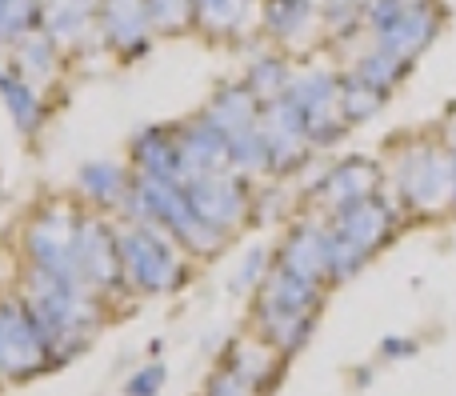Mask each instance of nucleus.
Here are the masks:
<instances>
[{"label": "nucleus", "mask_w": 456, "mask_h": 396, "mask_svg": "<svg viewBox=\"0 0 456 396\" xmlns=\"http://www.w3.org/2000/svg\"><path fill=\"white\" fill-rule=\"evenodd\" d=\"M128 213L133 221L157 224L165 229L173 240H181L192 253H213L224 245L228 232L213 229L205 216L192 208V197L184 189V181H160V176H136L133 192H128Z\"/></svg>", "instance_id": "1"}, {"label": "nucleus", "mask_w": 456, "mask_h": 396, "mask_svg": "<svg viewBox=\"0 0 456 396\" xmlns=\"http://www.w3.org/2000/svg\"><path fill=\"white\" fill-rule=\"evenodd\" d=\"M364 24L372 44L412 64L441 32V8L433 0H364Z\"/></svg>", "instance_id": "2"}, {"label": "nucleus", "mask_w": 456, "mask_h": 396, "mask_svg": "<svg viewBox=\"0 0 456 396\" xmlns=\"http://www.w3.org/2000/svg\"><path fill=\"white\" fill-rule=\"evenodd\" d=\"M396 197L412 213H441L452 208V152L433 141H412L393 160Z\"/></svg>", "instance_id": "3"}, {"label": "nucleus", "mask_w": 456, "mask_h": 396, "mask_svg": "<svg viewBox=\"0 0 456 396\" xmlns=\"http://www.w3.org/2000/svg\"><path fill=\"white\" fill-rule=\"evenodd\" d=\"M208 120L221 125V133L228 136V152H232V173L252 176V173H268V149L260 136V101L248 93V85H224L213 96V104L205 109Z\"/></svg>", "instance_id": "4"}, {"label": "nucleus", "mask_w": 456, "mask_h": 396, "mask_svg": "<svg viewBox=\"0 0 456 396\" xmlns=\"http://www.w3.org/2000/svg\"><path fill=\"white\" fill-rule=\"evenodd\" d=\"M120 237V269L136 280L149 293H160V288L176 285L181 280V253H176L173 237L157 224L144 221H128V229L117 232Z\"/></svg>", "instance_id": "5"}, {"label": "nucleus", "mask_w": 456, "mask_h": 396, "mask_svg": "<svg viewBox=\"0 0 456 396\" xmlns=\"http://www.w3.org/2000/svg\"><path fill=\"white\" fill-rule=\"evenodd\" d=\"M289 101L297 104V112L305 117V128H308L313 149H324V144H332V141L345 136L348 120L340 117V80L332 77V72L313 69V72L292 77Z\"/></svg>", "instance_id": "6"}, {"label": "nucleus", "mask_w": 456, "mask_h": 396, "mask_svg": "<svg viewBox=\"0 0 456 396\" xmlns=\"http://www.w3.org/2000/svg\"><path fill=\"white\" fill-rule=\"evenodd\" d=\"M77 221L64 205H53L28 224V256L37 269L53 272L61 280H77Z\"/></svg>", "instance_id": "7"}, {"label": "nucleus", "mask_w": 456, "mask_h": 396, "mask_svg": "<svg viewBox=\"0 0 456 396\" xmlns=\"http://www.w3.org/2000/svg\"><path fill=\"white\" fill-rule=\"evenodd\" d=\"M260 136H265V149H268V173H289L313 149L305 117L297 112V104L289 96L260 104Z\"/></svg>", "instance_id": "8"}, {"label": "nucleus", "mask_w": 456, "mask_h": 396, "mask_svg": "<svg viewBox=\"0 0 456 396\" xmlns=\"http://www.w3.org/2000/svg\"><path fill=\"white\" fill-rule=\"evenodd\" d=\"M184 189H189V197H192V208L221 232H232L236 224H244V216H248V184H244V176L232 173V168H228V173L192 176V181H184Z\"/></svg>", "instance_id": "9"}, {"label": "nucleus", "mask_w": 456, "mask_h": 396, "mask_svg": "<svg viewBox=\"0 0 456 396\" xmlns=\"http://www.w3.org/2000/svg\"><path fill=\"white\" fill-rule=\"evenodd\" d=\"M393 229H396V213L377 192L348 208H340V213H332V237L345 240V245L356 248L361 256H369L372 248L385 245V240L393 237Z\"/></svg>", "instance_id": "10"}, {"label": "nucleus", "mask_w": 456, "mask_h": 396, "mask_svg": "<svg viewBox=\"0 0 456 396\" xmlns=\"http://www.w3.org/2000/svg\"><path fill=\"white\" fill-rule=\"evenodd\" d=\"M120 272V237L101 216H80L77 221V280L88 285H109Z\"/></svg>", "instance_id": "11"}, {"label": "nucleus", "mask_w": 456, "mask_h": 396, "mask_svg": "<svg viewBox=\"0 0 456 396\" xmlns=\"http://www.w3.org/2000/svg\"><path fill=\"white\" fill-rule=\"evenodd\" d=\"M101 40L120 56H141L152 36L149 0H101Z\"/></svg>", "instance_id": "12"}, {"label": "nucleus", "mask_w": 456, "mask_h": 396, "mask_svg": "<svg viewBox=\"0 0 456 396\" xmlns=\"http://www.w3.org/2000/svg\"><path fill=\"white\" fill-rule=\"evenodd\" d=\"M133 165L136 176H160V181H184V149L181 128H141L133 136Z\"/></svg>", "instance_id": "13"}, {"label": "nucleus", "mask_w": 456, "mask_h": 396, "mask_svg": "<svg viewBox=\"0 0 456 396\" xmlns=\"http://www.w3.org/2000/svg\"><path fill=\"white\" fill-rule=\"evenodd\" d=\"M181 149H184V168H189V176H184V181L205 176V173H228V168H232L228 136L221 133V125H216V120L205 117V112L181 128Z\"/></svg>", "instance_id": "14"}, {"label": "nucleus", "mask_w": 456, "mask_h": 396, "mask_svg": "<svg viewBox=\"0 0 456 396\" xmlns=\"http://www.w3.org/2000/svg\"><path fill=\"white\" fill-rule=\"evenodd\" d=\"M377 192V165H369L364 157H353V160H340L329 176L321 181L316 189V200H321L329 213H340V208L356 205V200L372 197Z\"/></svg>", "instance_id": "15"}, {"label": "nucleus", "mask_w": 456, "mask_h": 396, "mask_svg": "<svg viewBox=\"0 0 456 396\" xmlns=\"http://www.w3.org/2000/svg\"><path fill=\"white\" fill-rule=\"evenodd\" d=\"M281 269L316 285L329 272V232H321L316 224H297L281 248Z\"/></svg>", "instance_id": "16"}, {"label": "nucleus", "mask_w": 456, "mask_h": 396, "mask_svg": "<svg viewBox=\"0 0 456 396\" xmlns=\"http://www.w3.org/2000/svg\"><path fill=\"white\" fill-rule=\"evenodd\" d=\"M101 20V0H48L45 32L56 44H85V36Z\"/></svg>", "instance_id": "17"}, {"label": "nucleus", "mask_w": 456, "mask_h": 396, "mask_svg": "<svg viewBox=\"0 0 456 396\" xmlns=\"http://www.w3.org/2000/svg\"><path fill=\"white\" fill-rule=\"evenodd\" d=\"M77 184H80V192L101 208H125L128 192H133V176L120 165H112V160H93V165H85L77 173Z\"/></svg>", "instance_id": "18"}, {"label": "nucleus", "mask_w": 456, "mask_h": 396, "mask_svg": "<svg viewBox=\"0 0 456 396\" xmlns=\"http://www.w3.org/2000/svg\"><path fill=\"white\" fill-rule=\"evenodd\" d=\"M0 96H4V109H8V117L16 120V128H20L24 136L37 133L40 120H45V104H40L32 80H24L16 69H0Z\"/></svg>", "instance_id": "19"}, {"label": "nucleus", "mask_w": 456, "mask_h": 396, "mask_svg": "<svg viewBox=\"0 0 456 396\" xmlns=\"http://www.w3.org/2000/svg\"><path fill=\"white\" fill-rule=\"evenodd\" d=\"M252 0H197L192 20L208 32V36H236L248 20Z\"/></svg>", "instance_id": "20"}, {"label": "nucleus", "mask_w": 456, "mask_h": 396, "mask_svg": "<svg viewBox=\"0 0 456 396\" xmlns=\"http://www.w3.org/2000/svg\"><path fill=\"white\" fill-rule=\"evenodd\" d=\"M56 61H61V44L40 28L16 44V72L24 80H48L56 72Z\"/></svg>", "instance_id": "21"}, {"label": "nucleus", "mask_w": 456, "mask_h": 396, "mask_svg": "<svg viewBox=\"0 0 456 396\" xmlns=\"http://www.w3.org/2000/svg\"><path fill=\"white\" fill-rule=\"evenodd\" d=\"M37 344V328H32L24 309H4L0 312V365L20 368V357Z\"/></svg>", "instance_id": "22"}, {"label": "nucleus", "mask_w": 456, "mask_h": 396, "mask_svg": "<svg viewBox=\"0 0 456 396\" xmlns=\"http://www.w3.org/2000/svg\"><path fill=\"white\" fill-rule=\"evenodd\" d=\"M45 0H0V44H20L40 28Z\"/></svg>", "instance_id": "23"}, {"label": "nucleus", "mask_w": 456, "mask_h": 396, "mask_svg": "<svg viewBox=\"0 0 456 396\" xmlns=\"http://www.w3.org/2000/svg\"><path fill=\"white\" fill-rule=\"evenodd\" d=\"M244 85H248V93L256 96L260 104H268V101H281V96H289L292 72H289V64H284L281 56H260V61L248 69Z\"/></svg>", "instance_id": "24"}, {"label": "nucleus", "mask_w": 456, "mask_h": 396, "mask_svg": "<svg viewBox=\"0 0 456 396\" xmlns=\"http://www.w3.org/2000/svg\"><path fill=\"white\" fill-rule=\"evenodd\" d=\"M380 104H385V93L372 88L369 80H361L356 72H348V77L340 80V117H345L348 125L369 120L372 112H380Z\"/></svg>", "instance_id": "25"}, {"label": "nucleus", "mask_w": 456, "mask_h": 396, "mask_svg": "<svg viewBox=\"0 0 456 396\" xmlns=\"http://www.w3.org/2000/svg\"><path fill=\"white\" fill-rule=\"evenodd\" d=\"M313 20V4L308 0H265V24L273 36L297 40Z\"/></svg>", "instance_id": "26"}, {"label": "nucleus", "mask_w": 456, "mask_h": 396, "mask_svg": "<svg viewBox=\"0 0 456 396\" xmlns=\"http://www.w3.org/2000/svg\"><path fill=\"white\" fill-rule=\"evenodd\" d=\"M353 72H356L361 80H369L372 88H380V93L388 96L396 85H401L404 72H409V64L396 61V56H393V53H385V48H372V53H364L361 61L353 64Z\"/></svg>", "instance_id": "27"}, {"label": "nucleus", "mask_w": 456, "mask_h": 396, "mask_svg": "<svg viewBox=\"0 0 456 396\" xmlns=\"http://www.w3.org/2000/svg\"><path fill=\"white\" fill-rule=\"evenodd\" d=\"M192 8H197V0H149L152 28H160V32L184 28L192 20Z\"/></svg>", "instance_id": "28"}, {"label": "nucleus", "mask_w": 456, "mask_h": 396, "mask_svg": "<svg viewBox=\"0 0 456 396\" xmlns=\"http://www.w3.org/2000/svg\"><path fill=\"white\" fill-rule=\"evenodd\" d=\"M324 20L340 32H353L356 24H364V0H329L324 4Z\"/></svg>", "instance_id": "29"}, {"label": "nucleus", "mask_w": 456, "mask_h": 396, "mask_svg": "<svg viewBox=\"0 0 456 396\" xmlns=\"http://www.w3.org/2000/svg\"><path fill=\"white\" fill-rule=\"evenodd\" d=\"M260 269H265V253H252L248 264L240 269V285H244V280H252V277H260Z\"/></svg>", "instance_id": "30"}, {"label": "nucleus", "mask_w": 456, "mask_h": 396, "mask_svg": "<svg viewBox=\"0 0 456 396\" xmlns=\"http://www.w3.org/2000/svg\"><path fill=\"white\" fill-rule=\"evenodd\" d=\"M157 381H160V373H157V368H152V373L136 376V389H133V392H136V396H144V392L152 396V392H157Z\"/></svg>", "instance_id": "31"}, {"label": "nucleus", "mask_w": 456, "mask_h": 396, "mask_svg": "<svg viewBox=\"0 0 456 396\" xmlns=\"http://www.w3.org/2000/svg\"><path fill=\"white\" fill-rule=\"evenodd\" d=\"M449 136H452V141H456V104H452V109H449Z\"/></svg>", "instance_id": "32"}, {"label": "nucleus", "mask_w": 456, "mask_h": 396, "mask_svg": "<svg viewBox=\"0 0 456 396\" xmlns=\"http://www.w3.org/2000/svg\"><path fill=\"white\" fill-rule=\"evenodd\" d=\"M452 208H456V152H452Z\"/></svg>", "instance_id": "33"}]
</instances>
